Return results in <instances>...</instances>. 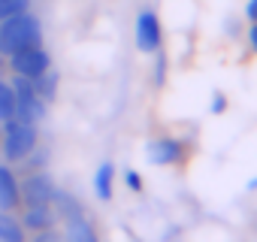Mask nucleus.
Listing matches in <instances>:
<instances>
[{
    "label": "nucleus",
    "instance_id": "15",
    "mask_svg": "<svg viewBox=\"0 0 257 242\" xmlns=\"http://www.w3.org/2000/svg\"><path fill=\"white\" fill-rule=\"evenodd\" d=\"M16 118V88L7 76H0V121Z\"/></svg>",
    "mask_w": 257,
    "mask_h": 242
},
{
    "label": "nucleus",
    "instance_id": "19",
    "mask_svg": "<svg viewBox=\"0 0 257 242\" xmlns=\"http://www.w3.org/2000/svg\"><path fill=\"white\" fill-rule=\"evenodd\" d=\"M121 179H124V188L131 191V194H143V188H146V182H143V176L134 170V167H124V173H121Z\"/></svg>",
    "mask_w": 257,
    "mask_h": 242
},
{
    "label": "nucleus",
    "instance_id": "17",
    "mask_svg": "<svg viewBox=\"0 0 257 242\" xmlns=\"http://www.w3.org/2000/svg\"><path fill=\"white\" fill-rule=\"evenodd\" d=\"M46 164H49V149H43V146H37L19 167L25 170V173H34V170H46Z\"/></svg>",
    "mask_w": 257,
    "mask_h": 242
},
{
    "label": "nucleus",
    "instance_id": "18",
    "mask_svg": "<svg viewBox=\"0 0 257 242\" xmlns=\"http://www.w3.org/2000/svg\"><path fill=\"white\" fill-rule=\"evenodd\" d=\"M34 4L31 0H0V22L4 19H13V16H19V13H28Z\"/></svg>",
    "mask_w": 257,
    "mask_h": 242
},
{
    "label": "nucleus",
    "instance_id": "23",
    "mask_svg": "<svg viewBox=\"0 0 257 242\" xmlns=\"http://www.w3.org/2000/svg\"><path fill=\"white\" fill-rule=\"evenodd\" d=\"M245 37H248V46H251V52L257 55V22H254V25H248V31H245Z\"/></svg>",
    "mask_w": 257,
    "mask_h": 242
},
{
    "label": "nucleus",
    "instance_id": "16",
    "mask_svg": "<svg viewBox=\"0 0 257 242\" xmlns=\"http://www.w3.org/2000/svg\"><path fill=\"white\" fill-rule=\"evenodd\" d=\"M152 58H155V67H152V82H155V88H164V85H167V70H170V55H167L164 49H158Z\"/></svg>",
    "mask_w": 257,
    "mask_h": 242
},
{
    "label": "nucleus",
    "instance_id": "6",
    "mask_svg": "<svg viewBox=\"0 0 257 242\" xmlns=\"http://www.w3.org/2000/svg\"><path fill=\"white\" fill-rule=\"evenodd\" d=\"M10 64V73L13 76H25V79H37L40 73H46L52 67V55L46 46H31V49H22L16 55L7 58Z\"/></svg>",
    "mask_w": 257,
    "mask_h": 242
},
{
    "label": "nucleus",
    "instance_id": "3",
    "mask_svg": "<svg viewBox=\"0 0 257 242\" xmlns=\"http://www.w3.org/2000/svg\"><path fill=\"white\" fill-rule=\"evenodd\" d=\"M194 146L179 137H158L146 143V161L152 167H185Z\"/></svg>",
    "mask_w": 257,
    "mask_h": 242
},
{
    "label": "nucleus",
    "instance_id": "21",
    "mask_svg": "<svg viewBox=\"0 0 257 242\" xmlns=\"http://www.w3.org/2000/svg\"><path fill=\"white\" fill-rule=\"evenodd\" d=\"M227 106H230L227 94H224V91H212V100H209V112H212V115H224V112H227Z\"/></svg>",
    "mask_w": 257,
    "mask_h": 242
},
{
    "label": "nucleus",
    "instance_id": "20",
    "mask_svg": "<svg viewBox=\"0 0 257 242\" xmlns=\"http://www.w3.org/2000/svg\"><path fill=\"white\" fill-rule=\"evenodd\" d=\"M28 242H64V233H61L58 227H46V230L31 233V239H28Z\"/></svg>",
    "mask_w": 257,
    "mask_h": 242
},
{
    "label": "nucleus",
    "instance_id": "5",
    "mask_svg": "<svg viewBox=\"0 0 257 242\" xmlns=\"http://www.w3.org/2000/svg\"><path fill=\"white\" fill-rule=\"evenodd\" d=\"M134 43L143 55H155L158 49H164V22L155 10H140L137 22H134Z\"/></svg>",
    "mask_w": 257,
    "mask_h": 242
},
{
    "label": "nucleus",
    "instance_id": "1",
    "mask_svg": "<svg viewBox=\"0 0 257 242\" xmlns=\"http://www.w3.org/2000/svg\"><path fill=\"white\" fill-rule=\"evenodd\" d=\"M43 40H46L43 19L34 10L0 22V55L4 58L16 55L22 49H31V46H43Z\"/></svg>",
    "mask_w": 257,
    "mask_h": 242
},
{
    "label": "nucleus",
    "instance_id": "14",
    "mask_svg": "<svg viewBox=\"0 0 257 242\" xmlns=\"http://www.w3.org/2000/svg\"><path fill=\"white\" fill-rule=\"evenodd\" d=\"M0 242H28V230L13 212L0 209Z\"/></svg>",
    "mask_w": 257,
    "mask_h": 242
},
{
    "label": "nucleus",
    "instance_id": "7",
    "mask_svg": "<svg viewBox=\"0 0 257 242\" xmlns=\"http://www.w3.org/2000/svg\"><path fill=\"white\" fill-rule=\"evenodd\" d=\"M55 191H58V182L49 170L25 173V179H22V206H46V203H52Z\"/></svg>",
    "mask_w": 257,
    "mask_h": 242
},
{
    "label": "nucleus",
    "instance_id": "25",
    "mask_svg": "<svg viewBox=\"0 0 257 242\" xmlns=\"http://www.w3.org/2000/svg\"><path fill=\"white\" fill-rule=\"evenodd\" d=\"M245 188H248V191H257V176H254V179H251V182H248Z\"/></svg>",
    "mask_w": 257,
    "mask_h": 242
},
{
    "label": "nucleus",
    "instance_id": "2",
    "mask_svg": "<svg viewBox=\"0 0 257 242\" xmlns=\"http://www.w3.org/2000/svg\"><path fill=\"white\" fill-rule=\"evenodd\" d=\"M40 146V128L37 125H28V121H19V118H10L4 121V137H0V155H4L7 164L19 167L34 149Z\"/></svg>",
    "mask_w": 257,
    "mask_h": 242
},
{
    "label": "nucleus",
    "instance_id": "11",
    "mask_svg": "<svg viewBox=\"0 0 257 242\" xmlns=\"http://www.w3.org/2000/svg\"><path fill=\"white\" fill-rule=\"evenodd\" d=\"M52 209H55V215H58V221H70V218H79V215H88L85 212V203L76 197V194H70V191H55V197H52Z\"/></svg>",
    "mask_w": 257,
    "mask_h": 242
},
{
    "label": "nucleus",
    "instance_id": "12",
    "mask_svg": "<svg viewBox=\"0 0 257 242\" xmlns=\"http://www.w3.org/2000/svg\"><path fill=\"white\" fill-rule=\"evenodd\" d=\"M94 194H97L100 203H109L115 197V167H112V161H103L97 167V173H94Z\"/></svg>",
    "mask_w": 257,
    "mask_h": 242
},
{
    "label": "nucleus",
    "instance_id": "26",
    "mask_svg": "<svg viewBox=\"0 0 257 242\" xmlns=\"http://www.w3.org/2000/svg\"><path fill=\"white\" fill-rule=\"evenodd\" d=\"M0 137H4V121H0Z\"/></svg>",
    "mask_w": 257,
    "mask_h": 242
},
{
    "label": "nucleus",
    "instance_id": "13",
    "mask_svg": "<svg viewBox=\"0 0 257 242\" xmlns=\"http://www.w3.org/2000/svg\"><path fill=\"white\" fill-rule=\"evenodd\" d=\"M34 82V91L46 100V103H52L55 97H58V91H61V73L55 70V67H49L46 73H40L37 79H31Z\"/></svg>",
    "mask_w": 257,
    "mask_h": 242
},
{
    "label": "nucleus",
    "instance_id": "22",
    "mask_svg": "<svg viewBox=\"0 0 257 242\" xmlns=\"http://www.w3.org/2000/svg\"><path fill=\"white\" fill-rule=\"evenodd\" d=\"M242 16H245V22H248V25H254V22H257V0H245Z\"/></svg>",
    "mask_w": 257,
    "mask_h": 242
},
{
    "label": "nucleus",
    "instance_id": "4",
    "mask_svg": "<svg viewBox=\"0 0 257 242\" xmlns=\"http://www.w3.org/2000/svg\"><path fill=\"white\" fill-rule=\"evenodd\" d=\"M10 82H13V88H16V118L40 128L43 121H46V115H49V103L34 91V82H31V79L13 76Z\"/></svg>",
    "mask_w": 257,
    "mask_h": 242
},
{
    "label": "nucleus",
    "instance_id": "9",
    "mask_svg": "<svg viewBox=\"0 0 257 242\" xmlns=\"http://www.w3.org/2000/svg\"><path fill=\"white\" fill-rule=\"evenodd\" d=\"M19 221H22V227H25L28 233H37V230L55 227V224H58V215H55L52 203H46V206H22Z\"/></svg>",
    "mask_w": 257,
    "mask_h": 242
},
{
    "label": "nucleus",
    "instance_id": "10",
    "mask_svg": "<svg viewBox=\"0 0 257 242\" xmlns=\"http://www.w3.org/2000/svg\"><path fill=\"white\" fill-rule=\"evenodd\" d=\"M61 233H64V242H100V233H97V227H94V221L88 215L64 221Z\"/></svg>",
    "mask_w": 257,
    "mask_h": 242
},
{
    "label": "nucleus",
    "instance_id": "8",
    "mask_svg": "<svg viewBox=\"0 0 257 242\" xmlns=\"http://www.w3.org/2000/svg\"><path fill=\"white\" fill-rule=\"evenodd\" d=\"M22 206V182L13 170V164H0V209L4 212H16Z\"/></svg>",
    "mask_w": 257,
    "mask_h": 242
},
{
    "label": "nucleus",
    "instance_id": "24",
    "mask_svg": "<svg viewBox=\"0 0 257 242\" xmlns=\"http://www.w3.org/2000/svg\"><path fill=\"white\" fill-rule=\"evenodd\" d=\"M7 73H10V64H7L4 55H0V76H7Z\"/></svg>",
    "mask_w": 257,
    "mask_h": 242
}]
</instances>
